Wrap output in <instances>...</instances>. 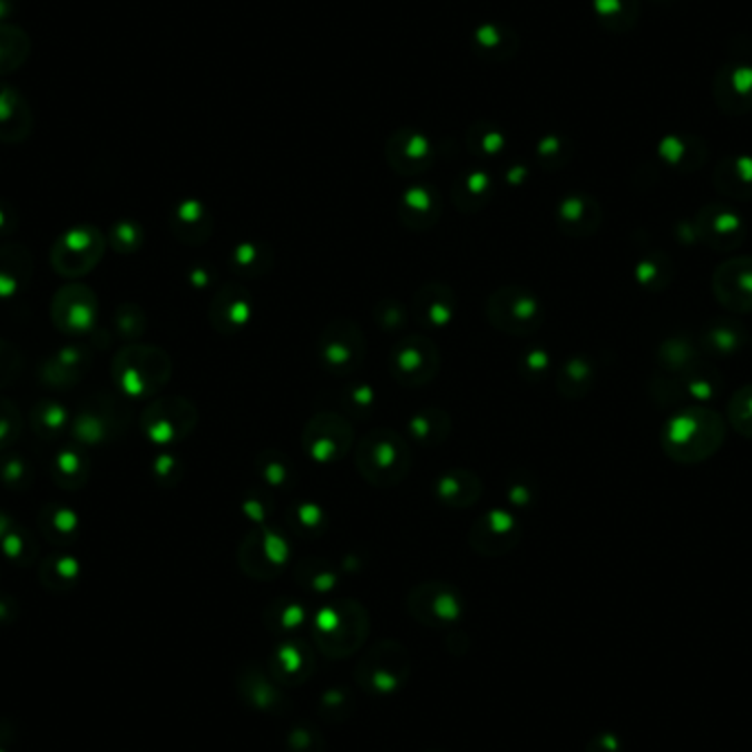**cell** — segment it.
<instances>
[{"label": "cell", "instance_id": "cell-11", "mask_svg": "<svg viewBox=\"0 0 752 752\" xmlns=\"http://www.w3.org/2000/svg\"><path fill=\"white\" fill-rule=\"evenodd\" d=\"M291 559L289 539L273 528H257L243 537L238 546V566L255 582L280 577Z\"/></svg>", "mask_w": 752, "mask_h": 752}, {"label": "cell", "instance_id": "cell-61", "mask_svg": "<svg viewBox=\"0 0 752 752\" xmlns=\"http://www.w3.org/2000/svg\"><path fill=\"white\" fill-rule=\"evenodd\" d=\"M13 526H16V519H13V517H11L7 510H2V508H0V539H2V537H4V535H7V533L13 528Z\"/></svg>", "mask_w": 752, "mask_h": 752}, {"label": "cell", "instance_id": "cell-6", "mask_svg": "<svg viewBox=\"0 0 752 752\" xmlns=\"http://www.w3.org/2000/svg\"><path fill=\"white\" fill-rule=\"evenodd\" d=\"M106 236L99 227L80 223L65 229L49 251L51 268L67 280H78L95 271L106 253Z\"/></svg>", "mask_w": 752, "mask_h": 752}, {"label": "cell", "instance_id": "cell-32", "mask_svg": "<svg viewBox=\"0 0 752 752\" xmlns=\"http://www.w3.org/2000/svg\"><path fill=\"white\" fill-rule=\"evenodd\" d=\"M71 418L74 417L69 408L53 397H40L31 406V412H29V422H31L33 433L45 442H51L65 436L67 429H71Z\"/></svg>", "mask_w": 752, "mask_h": 752}, {"label": "cell", "instance_id": "cell-38", "mask_svg": "<svg viewBox=\"0 0 752 752\" xmlns=\"http://www.w3.org/2000/svg\"><path fill=\"white\" fill-rule=\"evenodd\" d=\"M504 146H506V137H504L501 128H498L496 124H491V121H476V124L469 126V130H467V148H469L471 155L491 159V157L501 155Z\"/></svg>", "mask_w": 752, "mask_h": 752}, {"label": "cell", "instance_id": "cell-28", "mask_svg": "<svg viewBox=\"0 0 752 752\" xmlns=\"http://www.w3.org/2000/svg\"><path fill=\"white\" fill-rule=\"evenodd\" d=\"M436 498L449 508H469L480 500L485 487L471 469H451L436 480Z\"/></svg>", "mask_w": 752, "mask_h": 752}, {"label": "cell", "instance_id": "cell-51", "mask_svg": "<svg viewBox=\"0 0 752 752\" xmlns=\"http://www.w3.org/2000/svg\"><path fill=\"white\" fill-rule=\"evenodd\" d=\"M343 406H345L348 414H352V417H368L372 412V408L377 406V394L370 385L359 383V385H352L343 392Z\"/></svg>", "mask_w": 752, "mask_h": 752}, {"label": "cell", "instance_id": "cell-5", "mask_svg": "<svg viewBox=\"0 0 752 752\" xmlns=\"http://www.w3.org/2000/svg\"><path fill=\"white\" fill-rule=\"evenodd\" d=\"M130 412L115 394H92L71 418V436L80 447L115 442L128 427Z\"/></svg>", "mask_w": 752, "mask_h": 752}, {"label": "cell", "instance_id": "cell-36", "mask_svg": "<svg viewBox=\"0 0 752 752\" xmlns=\"http://www.w3.org/2000/svg\"><path fill=\"white\" fill-rule=\"evenodd\" d=\"M232 266L245 277H260L273 268V251L262 243L245 241L232 251Z\"/></svg>", "mask_w": 752, "mask_h": 752}, {"label": "cell", "instance_id": "cell-58", "mask_svg": "<svg viewBox=\"0 0 752 752\" xmlns=\"http://www.w3.org/2000/svg\"><path fill=\"white\" fill-rule=\"evenodd\" d=\"M289 746L293 752H322L324 751V742L320 740V735L306 726H300L291 733L289 738Z\"/></svg>", "mask_w": 752, "mask_h": 752}, {"label": "cell", "instance_id": "cell-19", "mask_svg": "<svg viewBox=\"0 0 752 752\" xmlns=\"http://www.w3.org/2000/svg\"><path fill=\"white\" fill-rule=\"evenodd\" d=\"M442 209H445L442 194L427 183H417L408 187L397 203L399 223L412 232H429L431 227H436L442 218Z\"/></svg>", "mask_w": 752, "mask_h": 752}, {"label": "cell", "instance_id": "cell-46", "mask_svg": "<svg viewBox=\"0 0 752 752\" xmlns=\"http://www.w3.org/2000/svg\"><path fill=\"white\" fill-rule=\"evenodd\" d=\"M22 429H25V418L20 414L18 403L0 394V456L18 442V438L22 436Z\"/></svg>", "mask_w": 752, "mask_h": 752}, {"label": "cell", "instance_id": "cell-12", "mask_svg": "<svg viewBox=\"0 0 752 752\" xmlns=\"http://www.w3.org/2000/svg\"><path fill=\"white\" fill-rule=\"evenodd\" d=\"M365 334L350 320L331 322L318 341V357L331 377L354 374L365 359Z\"/></svg>", "mask_w": 752, "mask_h": 752}, {"label": "cell", "instance_id": "cell-3", "mask_svg": "<svg viewBox=\"0 0 752 752\" xmlns=\"http://www.w3.org/2000/svg\"><path fill=\"white\" fill-rule=\"evenodd\" d=\"M368 629L365 607L352 598H341L320 609L313 623V638L329 658H348L363 647Z\"/></svg>", "mask_w": 752, "mask_h": 752}, {"label": "cell", "instance_id": "cell-31", "mask_svg": "<svg viewBox=\"0 0 752 752\" xmlns=\"http://www.w3.org/2000/svg\"><path fill=\"white\" fill-rule=\"evenodd\" d=\"M600 223V207L587 196H568L557 205V225L570 236H589Z\"/></svg>", "mask_w": 752, "mask_h": 752}, {"label": "cell", "instance_id": "cell-23", "mask_svg": "<svg viewBox=\"0 0 752 752\" xmlns=\"http://www.w3.org/2000/svg\"><path fill=\"white\" fill-rule=\"evenodd\" d=\"M33 133V110L11 84L0 82V144H22Z\"/></svg>", "mask_w": 752, "mask_h": 752}, {"label": "cell", "instance_id": "cell-35", "mask_svg": "<svg viewBox=\"0 0 752 752\" xmlns=\"http://www.w3.org/2000/svg\"><path fill=\"white\" fill-rule=\"evenodd\" d=\"M29 49L31 40L20 27L0 22V76L18 71L29 58Z\"/></svg>", "mask_w": 752, "mask_h": 752}, {"label": "cell", "instance_id": "cell-14", "mask_svg": "<svg viewBox=\"0 0 752 752\" xmlns=\"http://www.w3.org/2000/svg\"><path fill=\"white\" fill-rule=\"evenodd\" d=\"M49 315L56 331L69 336H82L97 329L99 300L86 284H67L53 293Z\"/></svg>", "mask_w": 752, "mask_h": 752}, {"label": "cell", "instance_id": "cell-45", "mask_svg": "<svg viewBox=\"0 0 752 752\" xmlns=\"http://www.w3.org/2000/svg\"><path fill=\"white\" fill-rule=\"evenodd\" d=\"M113 322H115L117 334L121 339H126L128 343L139 341L146 334V329H148V318H146L144 309L137 306V304H121V306H117Z\"/></svg>", "mask_w": 752, "mask_h": 752}, {"label": "cell", "instance_id": "cell-30", "mask_svg": "<svg viewBox=\"0 0 752 752\" xmlns=\"http://www.w3.org/2000/svg\"><path fill=\"white\" fill-rule=\"evenodd\" d=\"M494 196V178L482 169L462 172L451 187V203L465 214L480 212Z\"/></svg>", "mask_w": 752, "mask_h": 752}, {"label": "cell", "instance_id": "cell-57", "mask_svg": "<svg viewBox=\"0 0 752 752\" xmlns=\"http://www.w3.org/2000/svg\"><path fill=\"white\" fill-rule=\"evenodd\" d=\"M519 368H521V374H524L526 379H535V381H537V379H541V377L548 372V368H550V357H548V352L541 350V348L528 350V352L521 357Z\"/></svg>", "mask_w": 752, "mask_h": 752}, {"label": "cell", "instance_id": "cell-1", "mask_svg": "<svg viewBox=\"0 0 752 752\" xmlns=\"http://www.w3.org/2000/svg\"><path fill=\"white\" fill-rule=\"evenodd\" d=\"M172 370V359L164 348L141 341L126 343L110 365L117 392L128 399L157 397L169 383Z\"/></svg>", "mask_w": 752, "mask_h": 752}, {"label": "cell", "instance_id": "cell-39", "mask_svg": "<svg viewBox=\"0 0 752 752\" xmlns=\"http://www.w3.org/2000/svg\"><path fill=\"white\" fill-rule=\"evenodd\" d=\"M289 524L302 537H320L329 526V517H326V510L320 504L297 501L289 510Z\"/></svg>", "mask_w": 752, "mask_h": 752}, {"label": "cell", "instance_id": "cell-53", "mask_svg": "<svg viewBox=\"0 0 752 752\" xmlns=\"http://www.w3.org/2000/svg\"><path fill=\"white\" fill-rule=\"evenodd\" d=\"M374 318L383 331H401L410 318L399 300H381L374 309Z\"/></svg>", "mask_w": 752, "mask_h": 752}, {"label": "cell", "instance_id": "cell-10", "mask_svg": "<svg viewBox=\"0 0 752 752\" xmlns=\"http://www.w3.org/2000/svg\"><path fill=\"white\" fill-rule=\"evenodd\" d=\"M352 447L354 429L348 418L336 412L313 414L302 431L304 456L320 467L336 465L350 453Z\"/></svg>", "mask_w": 752, "mask_h": 752}, {"label": "cell", "instance_id": "cell-59", "mask_svg": "<svg viewBox=\"0 0 752 752\" xmlns=\"http://www.w3.org/2000/svg\"><path fill=\"white\" fill-rule=\"evenodd\" d=\"M18 229V212L9 201L0 198V238L11 236Z\"/></svg>", "mask_w": 752, "mask_h": 752}, {"label": "cell", "instance_id": "cell-4", "mask_svg": "<svg viewBox=\"0 0 752 752\" xmlns=\"http://www.w3.org/2000/svg\"><path fill=\"white\" fill-rule=\"evenodd\" d=\"M724 436L722 420L706 410H691L665 427V449L673 460L697 462L711 456Z\"/></svg>", "mask_w": 752, "mask_h": 752}, {"label": "cell", "instance_id": "cell-15", "mask_svg": "<svg viewBox=\"0 0 752 752\" xmlns=\"http://www.w3.org/2000/svg\"><path fill=\"white\" fill-rule=\"evenodd\" d=\"M410 614L427 627H447L462 618L465 598L453 585L445 582H424L408 596Z\"/></svg>", "mask_w": 752, "mask_h": 752}, {"label": "cell", "instance_id": "cell-54", "mask_svg": "<svg viewBox=\"0 0 752 752\" xmlns=\"http://www.w3.org/2000/svg\"><path fill=\"white\" fill-rule=\"evenodd\" d=\"M504 494L512 506H528L535 501V480L526 478L524 471H515L510 478H506Z\"/></svg>", "mask_w": 752, "mask_h": 752}, {"label": "cell", "instance_id": "cell-24", "mask_svg": "<svg viewBox=\"0 0 752 752\" xmlns=\"http://www.w3.org/2000/svg\"><path fill=\"white\" fill-rule=\"evenodd\" d=\"M36 524L40 535L60 548L76 544L84 526L80 512L62 501H47L38 510Z\"/></svg>", "mask_w": 752, "mask_h": 752}, {"label": "cell", "instance_id": "cell-63", "mask_svg": "<svg viewBox=\"0 0 752 752\" xmlns=\"http://www.w3.org/2000/svg\"><path fill=\"white\" fill-rule=\"evenodd\" d=\"M11 614H13V603L0 596V621H4V618H11Z\"/></svg>", "mask_w": 752, "mask_h": 752}, {"label": "cell", "instance_id": "cell-8", "mask_svg": "<svg viewBox=\"0 0 752 752\" xmlns=\"http://www.w3.org/2000/svg\"><path fill=\"white\" fill-rule=\"evenodd\" d=\"M198 424V410L185 397H157L153 399L141 417L139 427L146 440L155 447H174L189 438Z\"/></svg>", "mask_w": 752, "mask_h": 752}, {"label": "cell", "instance_id": "cell-48", "mask_svg": "<svg viewBox=\"0 0 752 752\" xmlns=\"http://www.w3.org/2000/svg\"><path fill=\"white\" fill-rule=\"evenodd\" d=\"M243 688H250L251 695H245L253 706L264 709V711H275V706L280 704V695L277 688L257 671H251L250 677L241 682Z\"/></svg>", "mask_w": 752, "mask_h": 752}, {"label": "cell", "instance_id": "cell-41", "mask_svg": "<svg viewBox=\"0 0 752 752\" xmlns=\"http://www.w3.org/2000/svg\"><path fill=\"white\" fill-rule=\"evenodd\" d=\"M266 625L277 632V634H286V632H295L306 623V609L302 603L297 600H289V598H280L275 603H271L266 607L264 614Z\"/></svg>", "mask_w": 752, "mask_h": 752}, {"label": "cell", "instance_id": "cell-20", "mask_svg": "<svg viewBox=\"0 0 752 752\" xmlns=\"http://www.w3.org/2000/svg\"><path fill=\"white\" fill-rule=\"evenodd\" d=\"M458 300L451 286L442 282H427L412 297V320L427 329H445L453 322Z\"/></svg>", "mask_w": 752, "mask_h": 752}, {"label": "cell", "instance_id": "cell-44", "mask_svg": "<svg viewBox=\"0 0 752 752\" xmlns=\"http://www.w3.org/2000/svg\"><path fill=\"white\" fill-rule=\"evenodd\" d=\"M297 582L309 587L311 592L326 594L333 592L334 585L339 582V575L334 573L333 566L324 559H309L297 568Z\"/></svg>", "mask_w": 752, "mask_h": 752}, {"label": "cell", "instance_id": "cell-7", "mask_svg": "<svg viewBox=\"0 0 752 752\" xmlns=\"http://www.w3.org/2000/svg\"><path fill=\"white\" fill-rule=\"evenodd\" d=\"M485 315L494 329L510 336H528L544 324V306L539 297L524 286L496 289L485 306Z\"/></svg>", "mask_w": 752, "mask_h": 752}, {"label": "cell", "instance_id": "cell-25", "mask_svg": "<svg viewBox=\"0 0 752 752\" xmlns=\"http://www.w3.org/2000/svg\"><path fill=\"white\" fill-rule=\"evenodd\" d=\"M715 291L717 297L729 306L738 311H751L752 309V260L751 257H738L726 262L722 268H717L715 277Z\"/></svg>", "mask_w": 752, "mask_h": 752}, {"label": "cell", "instance_id": "cell-34", "mask_svg": "<svg viewBox=\"0 0 752 752\" xmlns=\"http://www.w3.org/2000/svg\"><path fill=\"white\" fill-rule=\"evenodd\" d=\"M408 429L412 440L420 447H438L451 433V417L438 408L418 410L417 414L408 420Z\"/></svg>", "mask_w": 752, "mask_h": 752}, {"label": "cell", "instance_id": "cell-37", "mask_svg": "<svg viewBox=\"0 0 752 752\" xmlns=\"http://www.w3.org/2000/svg\"><path fill=\"white\" fill-rule=\"evenodd\" d=\"M0 553L16 566L27 568L38 555V544L29 528L16 521V526L0 539Z\"/></svg>", "mask_w": 752, "mask_h": 752}, {"label": "cell", "instance_id": "cell-42", "mask_svg": "<svg viewBox=\"0 0 752 752\" xmlns=\"http://www.w3.org/2000/svg\"><path fill=\"white\" fill-rule=\"evenodd\" d=\"M589 383H592V368L582 357L566 361L557 374V390L564 397H582L587 392Z\"/></svg>", "mask_w": 752, "mask_h": 752}, {"label": "cell", "instance_id": "cell-26", "mask_svg": "<svg viewBox=\"0 0 752 752\" xmlns=\"http://www.w3.org/2000/svg\"><path fill=\"white\" fill-rule=\"evenodd\" d=\"M471 47L485 62H506L519 53V36L504 22H485L473 31Z\"/></svg>", "mask_w": 752, "mask_h": 752}, {"label": "cell", "instance_id": "cell-43", "mask_svg": "<svg viewBox=\"0 0 752 752\" xmlns=\"http://www.w3.org/2000/svg\"><path fill=\"white\" fill-rule=\"evenodd\" d=\"M110 250L119 255H133L144 247V227L130 218H121L113 223L106 236Z\"/></svg>", "mask_w": 752, "mask_h": 752}, {"label": "cell", "instance_id": "cell-18", "mask_svg": "<svg viewBox=\"0 0 752 752\" xmlns=\"http://www.w3.org/2000/svg\"><path fill=\"white\" fill-rule=\"evenodd\" d=\"M253 320V295L241 284H225L209 304V324L223 336L245 331Z\"/></svg>", "mask_w": 752, "mask_h": 752}, {"label": "cell", "instance_id": "cell-27", "mask_svg": "<svg viewBox=\"0 0 752 752\" xmlns=\"http://www.w3.org/2000/svg\"><path fill=\"white\" fill-rule=\"evenodd\" d=\"M49 471H51V480L58 489L76 494V491L84 489L90 480V458H88L84 447L74 442V445L56 451Z\"/></svg>", "mask_w": 752, "mask_h": 752}, {"label": "cell", "instance_id": "cell-33", "mask_svg": "<svg viewBox=\"0 0 752 752\" xmlns=\"http://www.w3.org/2000/svg\"><path fill=\"white\" fill-rule=\"evenodd\" d=\"M40 584L51 592H69L74 589L82 577V564L78 557L69 553L49 555L38 570Z\"/></svg>", "mask_w": 752, "mask_h": 752}, {"label": "cell", "instance_id": "cell-49", "mask_svg": "<svg viewBox=\"0 0 752 752\" xmlns=\"http://www.w3.org/2000/svg\"><path fill=\"white\" fill-rule=\"evenodd\" d=\"M56 361L60 365H65L74 377H78L82 381L84 374L90 370L92 365V352L86 343H67L62 348H58L53 352Z\"/></svg>", "mask_w": 752, "mask_h": 752}, {"label": "cell", "instance_id": "cell-17", "mask_svg": "<svg viewBox=\"0 0 752 752\" xmlns=\"http://www.w3.org/2000/svg\"><path fill=\"white\" fill-rule=\"evenodd\" d=\"M436 150L431 139L417 128H399L388 137L385 162L401 176H420L433 166Z\"/></svg>", "mask_w": 752, "mask_h": 752}, {"label": "cell", "instance_id": "cell-29", "mask_svg": "<svg viewBox=\"0 0 752 752\" xmlns=\"http://www.w3.org/2000/svg\"><path fill=\"white\" fill-rule=\"evenodd\" d=\"M271 671L277 682L300 684L311 677V673L315 671V661L304 643L289 641L280 645L271 656Z\"/></svg>", "mask_w": 752, "mask_h": 752}, {"label": "cell", "instance_id": "cell-13", "mask_svg": "<svg viewBox=\"0 0 752 752\" xmlns=\"http://www.w3.org/2000/svg\"><path fill=\"white\" fill-rule=\"evenodd\" d=\"M440 372V352L429 336L410 334L390 354V374L403 388H422Z\"/></svg>", "mask_w": 752, "mask_h": 752}, {"label": "cell", "instance_id": "cell-62", "mask_svg": "<svg viewBox=\"0 0 752 752\" xmlns=\"http://www.w3.org/2000/svg\"><path fill=\"white\" fill-rule=\"evenodd\" d=\"M207 280H209V277H207V268H194V271L189 273V282H192L194 286H198V284L205 286Z\"/></svg>", "mask_w": 752, "mask_h": 752}, {"label": "cell", "instance_id": "cell-60", "mask_svg": "<svg viewBox=\"0 0 752 752\" xmlns=\"http://www.w3.org/2000/svg\"><path fill=\"white\" fill-rule=\"evenodd\" d=\"M243 510L247 512V517L253 521H264L266 512L271 510V504L262 496H250L247 500L243 501Z\"/></svg>", "mask_w": 752, "mask_h": 752}, {"label": "cell", "instance_id": "cell-22", "mask_svg": "<svg viewBox=\"0 0 752 752\" xmlns=\"http://www.w3.org/2000/svg\"><path fill=\"white\" fill-rule=\"evenodd\" d=\"M169 232L178 243L187 247H198L212 238L214 218L201 201L185 198L176 203L169 214Z\"/></svg>", "mask_w": 752, "mask_h": 752}, {"label": "cell", "instance_id": "cell-21", "mask_svg": "<svg viewBox=\"0 0 752 752\" xmlns=\"http://www.w3.org/2000/svg\"><path fill=\"white\" fill-rule=\"evenodd\" d=\"M36 260L20 243L0 245V302L20 297L33 282Z\"/></svg>", "mask_w": 752, "mask_h": 752}, {"label": "cell", "instance_id": "cell-55", "mask_svg": "<svg viewBox=\"0 0 752 752\" xmlns=\"http://www.w3.org/2000/svg\"><path fill=\"white\" fill-rule=\"evenodd\" d=\"M537 159L546 167H559L568 159V148L559 137H544L537 144Z\"/></svg>", "mask_w": 752, "mask_h": 752}, {"label": "cell", "instance_id": "cell-47", "mask_svg": "<svg viewBox=\"0 0 752 752\" xmlns=\"http://www.w3.org/2000/svg\"><path fill=\"white\" fill-rule=\"evenodd\" d=\"M0 482L11 491H25L33 482V469L22 456L11 453L0 458Z\"/></svg>", "mask_w": 752, "mask_h": 752}, {"label": "cell", "instance_id": "cell-9", "mask_svg": "<svg viewBox=\"0 0 752 752\" xmlns=\"http://www.w3.org/2000/svg\"><path fill=\"white\" fill-rule=\"evenodd\" d=\"M410 677V654L397 641H381L368 650L357 667V680L370 695H390Z\"/></svg>", "mask_w": 752, "mask_h": 752}, {"label": "cell", "instance_id": "cell-2", "mask_svg": "<svg viewBox=\"0 0 752 752\" xmlns=\"http://www.w3.org/2000/svg\"><path fill=\"white\" fill-rule=\"evenodd\" d=\"M410 467L412 449L401 433L379 427L361 436L357 447V471L365 482L383 489L397 487L408 478Z\"/></svg>", "mask_w": 752, "mask_h": 752}, {"label": "cell", "instance_id": "cell-16", "mask_svg": "<svg viewBox=\"0 0 752 752\" xmlns=\"http://www.w3.org/2000/svg\"><path fill=\"white\" fill-rule=\"evenodd\" d=\"M521 539V524L515 515L494 508L478 517L469 530V546L485 557L510 553Z\"/></svg>", "mask_w": 752, "mask_h": 752}, {"label": "cell", "instance_id": "cell-50", "mask_svg": "<svg viewBox=\"0 0 752 752\" xmlns=\"http://www.w3.org/2000/svg\"><path fill=\"white\" fill-rule=\"evenodd\" d=\"M25 357L16 343L0 336V390L9 388L22 374Z\"/></svg>", "mask_w": 752, "mask_h": 752}, {"label": "cell", "instance_id": "cell-52", "mask_svg": "<svg viewBox=\"0 0 752 752\" xmlns=\"http://www.w3.org/2000/svg\"><path fill=\"white\" fill-rule=\"evenodd\" d=\"M153 478L159 487H176L183 478V462L174 453H159L153 460Z\"/></svg>", "mask_w": 752, "mask_h": 752}, {"label": "cell", "instance_id": "cell-56", "mask_svg": "<svg viewBox=\"0 0 752 752\" xmlns=\"http://www.w3.org/2000/svg\"><path fill=\"white\" fill-rule=\"evenodd\" d=\"M731 418H733V424L746 433V436H752V388L749 390H742L733 403H731Z\"/></svg>", "mask_w": 752, "mask_h": 752}, {"label": "cell", "instance_id": "cell-40", "mask_svg": "<svg viewBox=\"0 0 752 752\" xmlns=\"http://www.w3.org/2000/svg\"><path fill=\"white\" fill-rule=\"evenodd\" d=\"M255 469L260 473V478L275 487V489H286L293 480V465L286 456H282L275 449H264L257 453L255 458Z\"/></svg>", "mask_w": 752, "mask_h": 752}]
</instances>
